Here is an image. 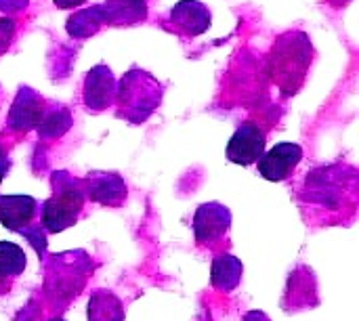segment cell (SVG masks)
I'll return each mask as SVG.
<instances>
[{
	"mask_svg": "<svg viewBox=\"0 0 359 321\" xmlns=\"http://www.w3.org/2000/svg\"><path fill=\"white\" fill-rule=\"evenodd\" d=\"M114 93H116V86H114V76H111L109 67H105V65L93 67L84 80V103H86V107L95 109V111L105 109L111 103Z\"/></svg>",
	"mask_w": 359,
	"mask_h": 321,
	"instance_id": "10",
	"label": "cell"
},
{
	"mask_svg": "<svg viewBox=\"0 0 359 321\" xmlns=\"http://www.w3.org/2000/svg\"><path fill=\"white\" fill-rule=\"evenodd\" d=\"M44 101L32 93L29 88H21V93L17 95L11 114H8V126L17 132H27L29 128H36L44 116Z\"/></svg>",
	"mask_w": 359,
	"mask_h": 321,
	"instance_id": "9",
	"label": "cell"
},
{
	"mask_svg": "<svg viewBox=\"0 0 359 321\" xmlns=\"http://www.w3.org/2000/svg\"><path fill=\"white\" fill-rule=\"evenodd\" d=\"M25 4H27V0H0V8L8 11V13L21 11V8H25Z\"/></svg>",
	"mask_w": 359,
	"mask_h": 321,
	"instance_id": "18",
	"label": "cell"
},
{
	"mask_svg": "<svg viewBox=\"0 0 359 321\" xmlns=\"http://www.w3.org/2000/svg\"><path fill=\"white\" fill-rule=\"evenodd\" d=\"M13 29H15V25H13L11 19H0V53L8 46V40L13 36Z\"/></svg>",
	"mask_w": 359,
	"mask_h": 321,
	"instance_id": "17",
	"label": "cell"
},
{
	"mask_svg": "<svg viewBox=\"0 0 359 321\" xmlns=\"http://www.w3.org/2000/svg\"><path fill=\"white\" fill-rule=\"evenodd\" d=\"M8 288H11V282H4V280H0V294H4Z\"/></svg>",
	"mask_w": 359,
	"mask_h": 321,
	"instance_id": "22",
	"label": "cell"
},
{
	"mask_svg": "<svg viewBox=\"0 0 359 321\" xmlns=\"http://www.w3.org/2000/svg\"><path fill=\"white\" fill-rule=\"evenodd\" d=\"M82 187L84 196L107 206H118L126 198V185L116 175H97L88 181H82Z\"/></svg>",
	"mask_w": 359,
	"mask_h": 321,
	"instance_id": "11",
	"label": "cell"
},
{
	"mask_svg": "<svg viewBox=\"0 0 359 321\" xmlns=\"http://www.w3.org/2000/svg\"><path fill=\"white\" fill-rule=\"evenodd\" d=\"M59 8H74V6H80L84 4L86 0H53Z\"/></svg>",
	"mask_w": 359,
	"mask_h": 321,
	"instance_id": "21",
	"label": "cell"
},
{
	"mask_svg": "<svg viewBox=\"0 0 359 321\" xmlns=\"http://www.w3.org/2000/svg\"><path fill=\"white\" fill-rule=\"evenodd\" d=\"M38 214V202L29 196H0V223L19 233L29 227Z\"/></svg>",
	"mask_w": 359,
	"mask_h": 321,
	"instance_id": "8",
	"label": "cell"
},
{
	"mask_svg": "<svg viewBox=\"0 0 359 321\" xmlns=\"http://www.w3.org/2000/svg\"><path fill=\"white\" fill-rule=\"evenodd\" d=\"M27 259L23 248L13 242H0V280L13 282L25 271Z\"/></svg>",
	"mask_w": 359,
	"mask_h": 321,
	"instance_id": "14",
	"label": "cell"
},
{
	"mask_svg": "<svg viewBox=\"0 0 359 321\" xmlns=\"http://www.w3.org/2000/svg\"><path fill=\"white\" fill-rule=\"evenodd\" d=\"M72 126V118L65 109L57 107V109H50V111H44L40 124L36 126L38 132L46 139H55V137H61L67 128Z\"/></svg>",
	"mask_w": 359,
	"mask_h": 321,
	"instance_id": "15",
	"label": "cell"
},
{
	"mask_svg": "<svg viewBox=\"0 0 359 321\" xmlns=\"http://www.w3.org/2000/svg\"><path fill=\"white\" fill-rule=\"evenodd\" d=\"M82 181L69 177L67 172H55L53 196L42 206V227L48 233H59L72 227L84 206Z\"/></svg>",
	"mask_w": 359,
	"mask_h": 321,
	"instance_id": "2",
	"label": "cell"
},
{
	"mask_svg": "<svg viewBox=\"0 0 359 321\" xmlns=\"http://www.w3.org/2000/svg\"><path fill=\"white\" fill-rule=\"evenodd\" d=\"M8 166H11V162H8V158H6V151L2 149V145H0V181L4 179V175H6V170H8Z\"/></svg>",
	"mask_w": 359,
	"mask_h": 321,
	"instance_id": "20",
	"label": "cell"
},
{
	"mask_svg": "<svg viewBox=\"0 0 359 321\" xmlns=\"http://www.w3.org/2000/svg\"><path fill=\"white\" fill-rule=\"evenodd\" d=\"M330 2H332V4H347L349 0H330Z\"/></svg>",
	"mask_w": 359,
	"mask_h": 321,
	"instance_id": "23",
	"label": "cell"
},
{
	"mask_svg": "<svg viewBox=\"0 0 359 321\" xmlns=\"http://www.w3.org/2000/svg\"><path fill=\"white\" fill-rule=\"evenodd\" d=\"M231 225V212L229 208H225L219 202H208L202 204L196 210L194 217V233H196V242L200 246H215L219 244Z\"/></svg>",
	"mask_w": 359,
	"mask_h": 321,
	"instance_id": "4",
	"label": "cell"
},
{
	"mask_svg": "<svg viewBox=\"0 0 359 321\" xmlns=\"http://www.w3.org/2000/svg\"><path fill=\"white\" fill-rule=\"evenodd\" d=\"M19 235H23V238L29 240V244L34 246V250L38 252V257H44L46 254L48 242H46V233H44V227L42 225H29V227L21 229Z\"/></svg>",
	"mask_w": 359,
	"mask_h": 321,
	"instance_id": "16",
	"label": "cell"
},
{
	"mask_svg": "<svg viewBox=\"0 0 359 321\" xmlns=\"http://www.w3.org/2000/svg\"><path fill=\"white\" fill-rule=\"evenodd\" d=\"M242 261L236 259L233 254L221 252L212 259V269H210V284L221 290V292H231L240 286L242 282Z\"/></svg>",
	"mask_w": 359,
	"mask_h": 321,
	"instance_id": "12",
	"label": "cell"
},
{
	"mask_svg": "<svg viewBox=\"0 0 359 321\" xmlns=\"http://www.w3.org/2000/svg\"><path fill=\"white\" fill-rule=\"evenodd\" d=\"M160 103V84L145 71H130L122 78L118 90L120 116L130 122H143Z\"/></svg>",
	"mask_w": 359,
	"mask_h": 321,
	"instance_id": "3",
	"label": "cell"
},
{
	"mask_svg": "<svg viewBox=\"0 0 359 321\" xmlns=\"http://www.w3.org/2000/svg\"><path fill=\"white\" fill-rule=\"evenodd\" d=\"M242 321H271L269 320V315L267 313H263V311H248Z\"/></svg>",
	"mask_w": 359,
	"mask_h": 321,
	"instance_id": "19",
	"label": "cell"
},
{
	"mask_svg": "<svg viewBox=\"0 0 359 321\" xmlns=\"http://www.w3.org/2000/svg\"><path fill=\"white\" fill-rule=\"evenodd\" d=\"M265 132L255 122L242 124L227 143V158L233 164L250 166L265 153Z\"/></svg>",
	"mask_w": 359,
	"mask_h": 321,
	"instance_id": "6",
	"label": "cell"
},
{
	"mask_svg": "<svg viewBox=\"0 0 359 321\" xmlns=\"http://www.w3.org/2000/svg\"><path fill=\"white\" fill-rule=\"evenodd\" d=\"M311 63V44L305 34H286L278 40L271 55V78L286 93L294 95L305 80Z\"/></svg>",
	"mask_w": 359,
	"mask_h": 321,
	"instance_id": "1",
	"label": "cell"
},
{
	"mask_svg": "<svg viewBox=\"0 0 359 321\" xmlns=\"http://www.w3.org/2000/svg\"><path fill=\"white\" fill-rule=\"evenodd\" d=\"M170 23L183 36H198L210 27V11L198 0H181L170 11Z\"/></svg>",
	"mask_w": 359,
	"mask_h": 321,
	"instance_id": "7",
	"label": "cell"
},
{
	"mask_svg": "<svg viewBox=\"0 0 359 321\" xmlns=\"http://www.w3.org/2000/svg\"><path fill=\"white\" fill-rule=\"evenodd\" d=\"M303 160V149L297 143H278L273 149L263 153L257 164L263 179L271 183L286 181Z\"/></svg>",
	"mask_w": 359,
	"mask_h": 321,
	"instance_id": "5",
	"label": "cell"
},
{
	"mask_svg": "<svg viewBox=\"0 0 359 321\" xmlns=\"http://www.w3.org/2000/svg\"><path fill=\"white\" fill-rule=\"evenodd\" d=\"M48 321H65L63 317H53V320H48Z\"/></svg>",
	"mask_w": 359,
	"mask_h": 321,
	"instance_id": "24",
	"label": "cell"
},
{
	"mask_svg": "<svg viewBox=\"0 0 359 321\" xmlns=\"http://www.w3.org/2000/svg\"><path fill=\"white\" fill-rule=\"evenodd\" d=\"M86 317L88 321H124V305L114 292L97 290L88 301Z\"/></svg>",
	"mask_w": 359,
	"mask_h": 321,
	"instance_id": "13",
	"label": "cell"
}]
</instances>
